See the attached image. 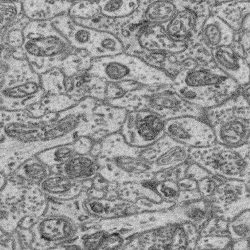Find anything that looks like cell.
<instances>
[{
    "mask_svg": "<svg viewBox=\"0 0 250 250\" xmlns=\"http://www.w3.org/2000/svg\"><path fill=\"white\" fill-rule=\"evenodd\" d=\"M0 95L1 109L21 111L40 103L45 93L28 61L1 51Z\"/></svg>",
    "mask_w": 250,
    "mask_h": 250,
    "instance_id": "1",
    "label": "cell"
},
{
    "mask_svg": "<svg viewBox=\"0 0 250 250\" xmlns=\"http://www.w3.org/2000/svg\"><path fill=\"white\" fill-rule=\"evenodd\" d=\"M107 103L128 111H150L166 121L183 116L205 119V109L188 103L177 93L173 85L142 86L121 99Z\"/></svg>",
    "mask_w": 250,
    "mask_h": 250,
    "instance_id": "2",
    "label": "cell"
},
{
    "mask_svg": "<svg viewBox=\"0 0 250 250\" xmlns=\"http://www.w3.org/2000/svg\"><path fill=\"white\" fill-rule=\"evenodd\" d=\"M23 35L22 49L25 58L39 75L60 68L74 49L52 21H30L25 27Z\"/></svg>",
    "mask_w": 250,
    "mask_h": 250,
    "instance_id": "3",
    "label": "cell"
},
{
    "mask_svg": "<svg viewBox=\"0 0 250 250\" xmlns=\"http://www.w3.org/2000/svg\"><path fill=\"white\" fill-rule=\"evenodd\" d=\"M205 119L212 127L218 144L233 147L250 144V101L241 89L221 104L205 109Z\"/></svg>",
    "mask_w": 250,
    "mask_h": 250,
    "instance_id": "4",
    "label": "cell"
},
{
    "mask_svg": "<svg viewBox=\"0 0 250 250\" xmlns=\"http://www.w3.org/2000/svg\"><path fill=\"white\" fill-rule=\"evenodd\" d=\"M88 72L110 82H133L144 86L173 84V79L165 72L126 52L94 59Z\"/></svg>",
    "mask_w": 250,
    "mask_h": 250,
    "instance_id": "5",
    "label": "cell"
},
{
    "mask_svg": "<svg viewBox=\"0 0 250 250\" xmlns=\"http://www.w3.org/2000/svg\"><path fill=\"white\" fill-rule=\"evenodd\" d=\"M250 144L228 146L214 143L201 148H189V159L212 175L250 183Z\"/></svg>",
    "mask_w": 250,
    "mask_h": 250,
    "instance_id": "6",
    "label": "cell"
},
{
    "mask_svg": "<svg viewBox=\"0 0 250 250\" xmlns=\"http://www.w3.org/2000/svg\"><path fill=\"white\" fill-rule=\"evenodd\" d=\"M52 23L72 48L85 51L93 60L125 52L122 42L115 35L78 24L68 14L56 18Z\"/></svg>",
    "mask_w": 250,
    "mask_h": 250,
    "instance_id": "7",
    "label": "cell"
},
{
    "mask_svg": "<svg viewBox=\"0 0 250 250\" xmlns=\"http://www.w3.org/2000/svg\"><path fill=\"white\" fill-rule=\"evenodd\" d=\"M199 238L198 229L188 222L172 224L136 236L124 248L136 249H195Z\"/></svg>",
    "mask_w": 250,
    "mask_h": 250,
    "instance_id": "8",
    "label": "cell"
},
{
    "mask_svg": "<svg viewBox=\"0 0 250 250\" xmlns=\"http://www.w3.org/2000/svg\"><path fill=\"white\" fill-rule=\"evenodd\" d=\"M179 9L173 19L162 25L173 40L188 44L200 37L203 24L215 1H178Z\"/></svg>",
    "mask_w": 250,
    "mask_h": 250,
    "instance_id": "9",
    "label": "cell"
},
{
    "mask_svg": "<svg viewBox=\"0 0 250 250\" xmlns=\"http://www.w3.org/2000/svg\"><path fill=\"white\" fill-rule=\"evenodd\" d=\"M165 123L161 117L150 111H128L120 133L130 146L146 147L166 134Z\"/></svg>",
    "mask_w": 250,
    "mask_h": 250,
    "instance_id": "10",
    "label": "cell"
},
{
    "mask_svg": "<svg viewBox=\"0 0 250 250\" xmlns=\"http://www.w3.org/2000/svg\"><path fill=\"white\" fill-rule=\"evenodd\" d=\"M210 203L213 214L230 221L250 208V183L226 179L217 187L214 193L205 199Z\"/></svg>",
    "mask_w": 250,
    "mask_h": 250,
    "instance_id": "11",
    "label": "cell"
},
{
    "mask_svg": "<svg viewBox=\"0 0 250 250\" xmlns=\"http://www.w3.org/2000/svg\"><path fill=\"white\" fill-rule=\"evenodd\" d=\"M165 133L189 148H201L216 143L214 131L204 119L183 116L166 121Z\"/></svg>",
    "mask_w": 250,
    "mask_h": 250,
    "instance_id": "12",
    "label": "cell"
},
{
    "mask_svg": "<svg viewBox=\"0 0 250 250\" xmlns=\"http://www.w3.org/2000/svg\"><path fill=\"white\" fill-rule=\"evenodd\" d=\"M173 86L177 93L188 103L203 109L212 108L220 105L240 91V86L230 78L218 85L204 87Z\"/></svg>",
    "mask_w": 250,
    "mask_h": 250,
    "instance_id": "13",
    "label": "cell"
},
{
    "mask_svg": "<svg viewBox=\"0 0 250 250\" xmlns=\"http://www.w3.org/2000/svg\"><path fill=\"white\" fill-rule=\"evenodd\" d=\"M32 230L38 243L56 245L72 239L77 233V227L68 217L54 215L41 219Z\"/></svg>",
    "mask_w": 250,
    "mask_h": 250,
    "instance_id": "14",
    "label": "cell"
},
{
    "mask_svg": "<svg viewBox=\"0 0 250 250\" xmlns=\"http://www.w3.org/2000/svg\"><path fill=\"white\" fill-rule=\"evenodd\" d=\"M137 42L141 51L162 52L168 54L181 52L187 46L185 43L178 42L171 39L162 25L148 23H146L139 33Z\"/></svg>",
    "mask_w": 250,
    "mask_h": 250,
    "instance_id": "15",
    "label": "cell"
},
{
    "mask_svg": "<svg viewBox=\"0 0 250 250\" xmlns=\"http://www.w3.org/2000/svg\"><path fill=\"white\" fill-rule=\"evenodd\" d=\"M215 65L240 86L250 83V62L234 52L230 46L212 51Z\"/></svg>",
    "mask_w": 250,
    "mask_h": 250,
    "instance_id": "16",
    "label": "cell"
},
{
    "mask_svg": "<svg viewBox=\"0 0 250 250\" xmlns=\"http://www.w3.org/2000/svg\"><path fill=\"white\" fill-rule=\"evenodd\" d=\"M107 81L89 72H84L67 77L66 95L78 101L93 98L105 101Z\"/></svg>",
    "mask_w": 250,
    "mask_h": 250,
    "instance_id": "17",
    "label": "cell"
},
{
    "mask_svg": "<svg viewBox=\"0 0 250 250\" xmlns=\"http://www.w3.org/2000/svg\"><path fill=\"white\" fill-rule=\"evenodd\" d=\"M210 14L224 21L234 32L250 31V1H215Z\"/></svg>",
    "mask_w": 250,
    "mask_h": 250,
    "instance_id": "18",
    "label": "cell"
},
{
    "mask_svg": "<svg viewBox=\"0 0 250 250\" xmlns=\"http://www.w3.org/2000/svg\"><path fill=\"white\" fill-rule=\"evenodd\" d=\"M229 78L215 64L199 66L178 74L173 78V85L181 87H204L218 85Z\"/></svg>",
    "mask_w": 250,
    "mask_h": 250,
    "instance_id": "19",
    "label": "cell"
},
{
    "mask_svg": "<svg viewBox=\"0 0 250 250\" xmlns=\"http://www.w3.org/2000/svg\"><path fill=\"white\" fill-rule=\"evenodd\" d=\"M94 142L89 137L81 136L71 144L48 148L37 154V157L48 166H61L77 154L91 152Z\"/></svg>",
    "mask_w": 250,
    "mask_h": 250,
    "instance_id": "20",
    "label": "cell"
},
{
    "mask_svg": "<svg viewBox=\"0 0 250 250\" xmlns=\"http://www.w3.org/2000/svg\"><path fill=\"white\" fill-rule=\"evenodd\" d=\"M160 152L153 164L154 174L164 170L177 167L189 160V148L179 144L165 134L159 140Z\"/></svg>",
    "mask_w": 250,
    "mask_h": 250,
    "instance_id": "21",
    "label": "cell"
},
{
    "mask_svg": "<svg viewBox=\"0 0 250 250\" xmlns=\"http://www.w3.org/2000/svg\"><path fill=\"white\" fill-rule=\"evenodd\" d=\"M23 13L30 21H52L68 14L74 1L26 0L21 1Z\"/></svg>",
    "mask_w": 250,
    "mask_h": 250,
    "instance_id": "22",
    "label": "cell"
},
{
    "mask_svg": "<svg viewBox=\"0 0 250 250\" xmlns=\"http://www.w3.org/2000/svg\"><path fill=\"white\" fill-rule=\"evenodd\" d=\"M235 32L216 16L210 15L205 21L200 37L211 50L229 46L234 40Z\"/></svg>",
    "mask_w": 250,
    "mask_h": 250,
    "instance_id": "23",
    "label": "cell"
},
{
    "mask_svg": "<svg viewBox=\"0 0 250 250\" xmlns=\"http://www.w3.org/2000/svg\"><path fill=\"white\" fill-rule=\"evenodd\" d=\"M171 209L179 223H191L196 226L199 231L214 215L210 203L203 198L175 204Z\"/></svg>",
    "mask_w": 250,
    "mask_h": 250,
    "instance_id": "24",
    "label": "cell"
},
{
    "mask_svg": "<svg viewBox=\"0 0 250 250\" xmlns=\"http://www.w3.org/2000/svg\"><path fill=\"white\" fill-rule=\"evenodd\" d=\"M80 183L59 173L50 174L39 183V185L42 192L49 197L68 199L76 196L82 190Z\"/></svg>",
    "mask_w": 250,
    "mask_h": 250,
    "instance_id": "25",
    "label": "cell"
},
{
    "mask_svg": "<svg viewBox=\"0 0 250 250\" xmlns=\"http://www.w3.org/2000/svg\"><path fill=\"white\" fill-rule=\"evenodd\" d=\"M60 171L66 177L80 182L95 177L99 165L91 154H77L62 164Z\"/></svg>",
    "mask_w": 250,
    "mask_h": 250,
    "instance_id": "26",
    "label": "cell"
},
{
    "mask_svg": "<svg viewBox=\"0 0 250 250\" xmlns=\"http://www.w3.org/2000/svg\"><path fill=\"white\" fill-rule=\"evenodd\" d=\"M30 21L25 16L11 26L1 30L2 52L11 54L15 58L25 59L22 47L24 43L23 31Z\"/></svg>",
    "mask_w": 250,
    "mask_h": 250,
    "instance_id": "27",
    "label": "cell"
},
{
    "mask_svg": "<svg viewBox=\"0 0 250 250\" xmlns=\"http://www.w3.org/2000/svg\"><path fill=\"white\" fill-rule=\"evenodd\" d=\"M79 102L66 94L45 95L40 103L33 105L27 111L33 117H41L48 113L62 112Z\"/></svg>",
    "mask_w": 250,
    "mask_h": 250,
    "instance_id": "28",
    "label": "cell"
},
{
    "mask_svg": "<svg viewBox=\"0 0 250 250\" xmlns=\"http://www.w3.org/2000/svg\"><path fill=\"white\" fill-rule=\"evenodd\" d=\"M178 9V0L148 1L145 9L144 19L148 23L163 25L173 19Z\"/></svg>",
    "mask_w": 250,
    "mask_h": 250,
    "instance_id": "29",
    "label": "cell"
},
{
    "mask_svg": "<svg viewBox=\"0 0 250 250\" xmlns=\"http://www.w3.org/2000/svg\"><path fill=\"white\" fill-rule=\"evenodd\" d=\"M93 59L84 50L74 49L62 62L60 69L66 77L87 72L91 66Z\"/></svg>",
    "mask_w": 250,
    "mask_h": 250,
    "instance_id": "30",
    "label": "cell"
},
{
    "mask_svg": "<svg viewBox=\"0 0 250 250\" xmlns=\"http://www.w3.org/2000/svg\"><path fill=\"white\" fill-rule=\"evenodd\" d=\"M140 3L136 0H109L99 1V5L102 15L109 19H119L132 15L138 9Z\"/></svg>",
    "mask_w": 250,
    "mask_h": 250,
    "instance_id": "31",
    "label": "cell"
},
{
    "mask_svg": "<svg viewBox=\"0 0 250 250\" xmlns=\"http://www.w3.org/2000/svg\"><path fill=\"white\" fill-rule=\"evenodd\" d=\"M41 84L45 95L66 94L67 77L60 68H54L41 74Z\"/></svg>",
    "mask_w": 250,
    "mask_h": 250,
    "instance_id": "32",
    "label": "cell"
},
{
    "mask_svg": "<svg viewBox=\"0 0 250 250\" xmlns=\"http://www.w3.org/2000/svg\"><path fill=\"white\" fill-rule=\"evenodd\" d=\"M48 167L36 156L23 164L18 170L17 174L23 179L39 183L51 174Z\"/></svg>",
    "mask_w": 250,
    "mask_h": 250,
    "instance_id": "33",
    "label": "cell"
},
{
    "mask_svg": "<svg viewBox=\"0 0 250 250\" xmlns=\"http://www.w3.org/2000/svg\"><path fill=\"white\" fill-rule=\"evenodd\" d=\"M1 30L11 26L24 17L21 1H3L0 0Z\"/></svg>",
    "mask_w": 250,
    "mask_h": 250,
    "instance_id": "34",
    "label": "cell"
},
{
    "mask_svg": "<svg viewBox=\"0 0 250 250\" xmlns=\"http://www.w3.org/2000/svg\"><path fill=\"white\" fill-rule=\"evenodd\" d=\"M229 236L232 241L250 237V211L244 210L228 222Z\"/></svg>",
    "mask_w": 250,
    "mask_h": 250,
    "instance_id": "35",
    "label": "cell"
},
{
    "mask_svg": "<svg viewBox=\"0 0 250 250\" xmlns=\"http://www.w3.org/2000/svg\"><path fill=\"white\" fill-rule=\"evenodd\" d=\"M101 13L99 1H74L68 15L74 19H89Z\"/></svg>",
    "mask_w": 250,
    "mask_h": 250,
    "instance_id": "36",
    "label": "cell"
},
{
    "mask_svg": "<svg viewBox=\"0 0 250 250\" xmlns=\"http://www.w3.org/2000/svg\"><path fill=\"white\" fill-rule=\"evenodd\" d=\"M228 221L213 215L199 230V236H229Z\"/></svg>",
    "mask_w": 250,
    "mask_h": 250,
    "instance_id": "37",
    "label": "cell"
},
{
    "mask_svg": "<svg viewBox=\"0 0 250 250\" xmlns=\"http://www.w3.org/2000/svg\"><path fill=\"white\" fill-rule=\"evenodd\" d=\"M231 242L229 236H199L195 249H230Z\"/></svg>",
    "mask_w": 250,
    "mask_h": 250,
    "instance_id": "38",
    "label": "cell"
},
{
    "mask_svg": "<svg viewBox=\"0 0 250 250\" xmlns=\"http://www.w3.org/2000/svg\"><path fill=\"white\" fill-rule=\"evenodd\" d=\"M154 189L164 201L175 204L180 192L177 182L155 181Z\"/></svg>",
    "mask_w": 250,
    "mask_h": 250,
    "instance_id": "39",
    "label": "cell"
},
{
    "mask_svg": "<svg viewBox=\"0 0 250 250\" xmlns=\"http://www.w3.org/2000/svg\"><path fill=\"white\" fill-rule=\"evenodd\" d=\"M226 180L220 176L210 174L204 179L197 182V189L203 199H207L214 193L217 187Z\"/></svg>",
    "mask_w": 250,
    "mask_h": 250,
    "instance_id": "40",
    "label": "cell"
},
{
    "mask_svg": "<svg viewBox=\"0 0 250 250\" xmlns=\"http://www.w3.org/2000/svg\"><path fill=\"white\" fill-rule=\"evenodd\" d=\"M189 160L185 164L177 166V167L158 172L154 174L153 179L156 181H171L177 183L180 180L185 177L186 170H187Z\"/></svg>",
    "mask_w": 250,
    "mask_h": 250,
    "instance_id": "41",
    "label": "cell"
},
{
    "mask_svg": "<svg viewBox=\"0 0 250 250\" xmlns=\"http://www.w3.org/2000/svg\"><path fill=\"white\" fill-rule=\"evenodd\" d=\"M130 238L124 237L119 232H108L105 236L99 249H121V248H123V246L125 247V245L128 243Z\"/></svg>",
    "mask_w": 250,
    "mask_h": 250,
    "instance_id": "42",
    "label": "cell"
},
{
    "mask_svg": "<svg viewBox=\"0 0 250 250\" xmlns=\"http://www.w3.org/2000/svg\"><path fill=\"white\" fill-rule=\"evenodd\" d=\"M107 233L108 232L106 230L101 229L96 230L93 233L88 234L82 240L83 248L90 250L99 249Z\"/></svg>",
    "mask_w": 250,
    "mask_h": 250,
    "instance_id": "43",
    "label": "cell"
},
{
    "mask_svg": "<svg viewBox=\"0 0 250 250\" xmlns=\"http://www.w3.org/2000/svg\"><path fill=\"white\" fill-rule=\"evenodd\" d=\"M210 174L204 168L190 160L188 165L187 166V170H186L185 177L198 182L200 180L204 179Z\"/></svg>",
    "mask_w": 250,
    "mask_h": 250,
    "instance_id": "44",
    "label": "cell"
},
{
    "mask_svg": "<svg viewBox=\"0 0 250 250\" xmlns=\"http://www.w3.org/2000/svg\"><path fill=\"white\" fill-rule=\"evenodd\" d=\"M233 41L237 42L242 47V48L243 49L246 55L250 57V31L241 30L238 31V32H235Z\"/></svg>",
    "mask_w": 250,
    "mask_h": 250,
    "instance_id": "45",
    "label": "cell"
},
{
    "mask_svg": "<svg viewBox=\"0 0 250 250\" xmlns=\"http://www.w3.org/2000/svg\"><path fill=\"white\" fill-rule=\"evenodd\" d=\"M177 185L180 191L197 189V182L187 177L183 178V179L178 181Z\"/></svg>",
    "mask_w": 250,
    "mask_h": 250,
    "instance_id": "46",
    "label": "cell"
},
{
    "mask_svg": "<svg viewBox=\"0 0 250 250\" xmlns=\"http://www.w3.org/2000/svg\"><path fill=\"white\" fill-rule=\"evenodd\" d=\"M230 249L250 250V238L232 241Z\"/></svg>",
    "mask_w": 250,
    "mask_h": 250,
    "instance_id": "47",
    "label": "cell"
}]
</instances>
